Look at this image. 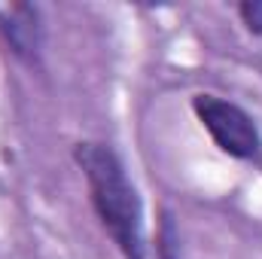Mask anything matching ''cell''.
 Masks as SVG:
<instances>
[{"mask_svg": "<svg viewBox=\"0 0 262 259\" xmlns=\"http://www.w3.org/2000/svg\"><path fill=\"white\" fill-rule=\"evenodd\" d=\"M73 159L89 183L92 207L125 259H149L143 241V207L137 189L131 186L122 159L107 143H76Z\"/></svg>", "mask_w": 262, "mask_h": 259, "instance_id": "obj_1", "label": "cell"}, {"mask_svg": "<svg viewBox=\"0 0 262 259\" xmlns=\"http://www.w3.org/2000/svg\"><path fill=\"white\" fill-rule=\"evenodd\" d=\"M192 110H195L198 122L204 125V131L213 137V143L232 156V159H253L262 146L259 128L253 122V116L247 110H241L238 104L220 98V95H210V92H201L192 98Z\"/></svg>", "mask_w": 262, "mask_h": 259, "instance_id": "obj_2", "label": "cell"}, {"mask_svg": "<svg viewBox=\"0 0 262 259\" xmlns=\"http://www.w3.org/2000/svg\"><path fill=\"white\" fill-rule=\"evenodd\" d=\"M238 15H241L244 28L259 37L262 34V0H247V3H241V6H238Z\"/></svg>", "mask_w": 262, "mask_h": 259, "instance_id": "obj_3", "label": "cell"}]
</instances>
